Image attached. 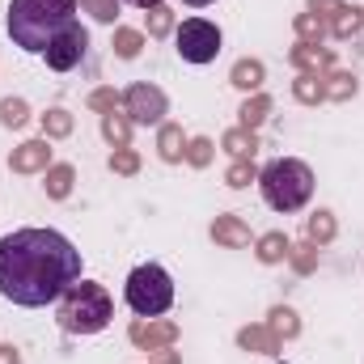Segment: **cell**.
<instances>
[{"mask_svg": "<svg viewBox=\"0 0 364 364\" xmlns=\"http://www.w3.org/2000/svg\"><path fill=\"white\" fill-rule=\"evenodd\" d=\"M81 279V250L55 229H17L0 237V296L21 309L60 301Z\"/></svg>", "mask_w": 364, "mask_h": 364, "instance_id": "cell-1", "label": "cell"}, {"mask_svg": "<svg viewBox=\"0 0 364 364\" xmlns=\"http://www.w3.org/2000/svg\"><path fill=\"white\" fill-rule=\"evenodd\" d=\"M77 21V0H13L9 4V38L26 55H47V47Z\"/></svg>", "mask_w": 364, "mask_h": 364, "instance_id": "cell-2", "label": "cell"}, {"mask_svg": "<svg viewBox=\"0 0 364 364\" xmlns=\"http://www.w3.org/2000/svg\"><path fill=\"white\" fill-rule=\"evenodd\" d=\"M114 318V305L106 296L102 284H90V279H77L64 296H60V326L68 335H97L106 331Z\"/></svg>", "mask_w": 364, "mask_h": 364, "instance_id": "cell-3", "label": "cell"}, {"mask_svg": "<svg viewBox=\"0 0 364 364\" xmlns=\"http://www.w3.org/2000/svg\"><path fill=\"white\" fill-rule=\"evenodd\" d=\"M259 186H263V199L275 212H296L314 195V170L305 161H296V157H275L259 174Z\"/></svg>", "mask_w": 364, "mask_h": 364, "instance_id": "cell-4", "label": "cell"}, {"mask_svg": "<svg viewBox=\"0 0 364 364\" xmlns=\"http://www.w3.org/2000/svg\"><path fill=\"white\" fill-rule=\"evenodd\" d=\"M127 305L140 318H161L174 305V279H170V272L157 267V263L136 267L127 275Z\"/></svg>", "mask_w": 364, "mask_h": 364, "instance_id": "cell-5", "label": "cell"}, {"mask_svg": "<svg viewBox=\"0 0 364 364\" xmlns=\"http://www.w3.org/2000/svg\"><path fill=\"white\" fill-rule=\"evenodd\" d=\"M174 43H178V55L186 64H212L220 55V30L203 17H186L174 34Z\"/></svg>", "mask_w": 364, "mask_h": 364, "instance_id": "cell-6", "label": "cell"}, {"mask_svg": "<svg viewBox=\"0 0 364 364\" xmlns=\"http://www.w3.org/2000/svg\"><path fill=\"white\" fill-rule=\"evenodd\" d=\"M85 51H90V30H85L81 21H73V26L47 47V68L68 73V68H77V64L85 60Z\"/></svg>", "mask_w": 364, "mask_h": 364, "instance_id": "cell-7", "label": "cell"}, {"mask_svg": "<svg viewBox=\"0 0 364 364\" xmlns=\"http://www.w3.org/2000/svg\"><path fill=\"white\" fill-rule=\"evenodd\" d=\"M123 106H127V119L132 123H161L166 119V93L157 90V85H132L127 90V97H123Z\"/></svg>", "mask_w": 364, "mask_h": 364, "instance_id": "cell-8", "label": "cell"}, {"mask_svg": "<svg viewBox=\"0 0 364 364\" xmlns=\"http://www.w3.org/2000/svg\"><path fill=\"white\" fill-rule=\"evenodd\" d=\"M174 335H178V326H174V322H157V318H149V322L140 318V322L132 326V343H136V348H149V352L174 343Z\"/></svg>", "mask_w": 364, "mask_h": 364, "instance_id": "cell-9", "label": "cell"}, {"mask_svg": "<svg viewBox=\"0 0 364 364\" xmlns=\"http://www.w3.org/2000/svg\"><path fill=\"white\" fill-rule=\"evenodd\" d=\"M47 166H51L47 140H30V144H21V149L13 153V170H17V174H34V170H47Z\"/></svg>", "mask_w": 364, "mask_h": 364, "instance_id": "cell-10", "label": "cell"}, {"mask_svg": "<svg viewBox=\"0 0 364 364\" xmlns=\"http://www.w3.org/2000/svg\"><path fill=\"white\" fill-rule=\"evenodd\" d=\"M292 64L305 68V77H318V73H326L335 60H331V51H322L318 43H301V47H292Z\"/></svg>", "mask_w": 364, "mask_h": 364, "instance_id": "cell-11", "label": "cell"}, {"mask_svg": "<svg viewBox=\"0 0 364 364\" xmlns=\"http://www.w3.org/2000/svg\"><path fill=\"white\" fill-rule=\"evenodd\" d=\"M212 237H216L220 246H250V229H246L237 216H216Z\"/></svg>", "mask_w": 364, "mask_h": 364, "instance_id": "cell-12", "label": "cell"}, {"mask_svg": "<svg viewBox=\"0 0 364 364\" xmlns=\"http://www.w3.org/2000/svg\"><path fill=\"white\" fill-rule=\"evenodd\" d=\"M237 343H242L246 352H263V356H275V352H279V339H275L267 326H246V331L237 335Z\"/></svg>", "mask_w": 364, "mask_h": 364, "instance_id": "cell-13", "label": "cell"}, {"mask_svg": "<svg viewBox=\"0 0 364 364\" xmlns=\"http://www.w3.org/2000/svg\"><path fill=\"white\" fill-rule=\"evenodd\" d=\"M102 136H106V140H110L114 149H127V140H132V119H127V114H114V110H110V114L102 119Z\"/></svg>", "mask_w": 364, "mask_h": 364, "instance_id": "cell-14", "label": "cell"}, {"mask_svg": "<svg viewBox=\"0 0 364 364\" xmlns=\"http://www.w3.org/2000/svg\"><path fill=\"white\" fill-rule=\"evenodd\" d=\"M225 149H229L237 161H250V157H255V149H259V140H255V132L233 127V132H225Z\"/></svg>", "mask_w": 364, "mask_h": 364, "instance_id": "cell-15", "label": "cell"}, {"mask_svg": "<svg viewBox=\"0 0 364 364\" xmlns=\"http://www.w3.org/2000/svg\"><path fill=\"white\" fill-rule=\"evenodd\" d=\"M229 81H233L237 90H259V85H263V64H259V60H237Z\"/></svg>", "mask_w": 364, "mask_h": 364, "instance_id": "cell-16", "label": "cell"}, {"mask_svg": "<svg viewBox=\"0 0 364 364\" xmlns=\"http://www.w3.org/2000/svg\"><path fill=\"white\" fill-rule=\"evenodd\" d=\"M110 47H114L119 60H136L140 47H144V34H140V30H114V43H110Z\"/></svg>", "mask_w": 364, "mask_h": 364, "instance_id": "cell-17", "label": "cell"}, {"mask_svg": "<svg viewBox=\"0 0 364 364\" xmlns=\"http://www.w3.org/2000/svg\"><path fill=\"white\" fill-rule=\"evenodd\" d=\"M288 250H292V242H288L284 233H267V237H259V259H263V263H279V259H288Z\"/></svg>", "mask_w": 364, "mask_h": 364, "instance_id": "cell-18", "label": "cell"}, {"mask_svg": "<svg viewBox=\"0 0 364 364\" xmlns=\"http://www.w3.org/2000/svg\"><path fill=\"white\" fill-rule=\"evenodd\" d=\"M157 149H161V157H166V161H182V157H186V149H182V127L166 123V127H161Z\"/></svg>", "mask_w": 364, "mask_h": 364, "instance_id": "cell-19", "label": "cell"}, {"mask_svg": "<svg viewBox=\"0 0 364 364\" xmlns=\"http://www.w3.org/2000/svg\"><path fill=\"white\" fill-rule=\"evenodd\" d=\"M267 110H272V97L255 93V97H250V102L242 106V127H246V132H255V127H259V123L267 119Z\"/></svg>", "mask_w": 364, "mask_h": 364, "instance_id": "cell-20", "label": "cell"}, {"mask_svg": "<svg viewBox=\"0 0 364 364\" xmlns=\"http://www.w3.org/2000/svg\"><path fill=\"white\" fill-rule=\"evenodd\" d=\"M73 191V166H51L47 170V195L51 199H64Z\"/></svg>", "mask_w": 364, "mask_h": 364, "instance_id": "cell-21", "label": "cell"}, {"mask_svg": "<svg viewBox=\"0 0 364 364\" xmlns=\"http://www.w3.org/2000/svg\"><path fill=\"white\" fill-rule=\"evenodd\" d=\"M267 331H272L275 339H292V335L301 331V322H296V314H292V309H272V322H267Z\"/></svg>", "mask_w": 364, "mask_h": 364, "instance_id": "cell-22", "label": "cell"}, {"mask_svg": "<svg viewBox=\"0 0 364 364\" xmlns=\"http://www.w3.org/2000/svg\"><path fill=\"white\" fill-rule=\"evenodd\" d=\"M360 26H364V13H360V9H348V4H343V9L335 13V26H331V30H335V38H348V34H356Z\"/></svg>", "mask_w": 364, "mask_h": 364, "instance_id": "cell-23", "label": "cell"}, {"mask_svg": "<svg viewBox=\"0 0 364 364\" xmlns=\"http://www.w3.org/2000/svg\"><path fill=\"white\" fill-rule=\"evenodd\" d=\"M335 237V220H331V212H314L309 216V242L314 246H326Z\"/></svg>", "mask_w": 364, "mask_h": 364, "instance_id": "cell-24", "label": "cell"}, {"mask_svg": "<svg viewBox=\"0 0 364 364\" xmlns=\"http://www.w3.org/2000/svg\"><path fill=\"white\" fill-rule=\"evenodd\" d=\"M26 119H30V110H26L21 97H4V102H0V123H4V127H21Z\"/></svg>", "mask_w": 364, "mask_h": 364, "instance_id": "cell-25", "label": "cell"}, {"mask_svg": "<svg viewBox=\"0 0 364 364\" xmlns=\"http://www.w3.org/2000/svg\"><path fill=\"white\" fill-rule=\"evenodd\" d=\"M43 132H47V136H68V132H73V114L60 110V106L47 110V114H43Z\"/></svg>", "mask_w": 364, "mask_h": 364, "instance_id": "cell-26", "label": "cell"}, {"mask_svg": "<svg viewBox=\"0 0 364 364\" xmlns=\"http://www.w3.org/2000/svg\"><path fill=\"white\" fill-rule=\"evenodd\" d=\"M322 90H326V97L343 102V97H352V93H356V81H352V77H343V73H335V77H322Z\"/></svg>", "mask_w": 364, "mask_h": 364, "instance_id": "cell-27", "label": "cell"}, {"mask_svg": "<svg viewBox=\"0 0 364 364\" xmlns=\"http://www.w3.org/2000/svg\"><path fill=\"white\" fill-rule=\"evenodd\" d=\"M292 93H296L301 102H322V97H326V90H322V77H296Z\"/></svg>", "mask_w": 364, "mask_h": 364, "instance_id": "cell-28", "label": "cell"}, {"mask_svg": "<svg viewBox=\"0 0 364 364\" xmlns=\"http://www.w3.org/2000/svg\"><path fill=\"white\" fill-rule=\"evenodd\" d=\"M170 30H174V13H170V9H161V4H157V9H149V34H153V38H161V34H170Z\"/></svg>", "mask_w": 364, "mask_h": 364, "instance_id": "cell-29", "label": "cell"}, {"mask_svg": "<svg viewBox=\"0 0 364 364\" xmlns=\"http://www.w3.org/2000/svg\"><path fill=\"white\" fill-rule=\"evenodd\" d=\"M296 34H301L305 43H309V38H322V34H326V21H322L318 13H301V17H296Z\"/></svg>", "mask_w": 364, "mask_h": 364, "instance_id": "cell-30", "label": "cell"}, {"mask_svg": "<svg viewBox=\"0 0 364 364\" xmlns=\"http://www.w3.org/2000/svg\"><path fill=\"white\" fill-rule=\"evenodd\" d=\"M110 170H114V174H136V170H140V157H136L132 149H119V153L110 157Z\"/></svg>", "mask_w": 364, "mask_h": 364, "instance_id": "cell-31", "label": "cell"}, {"mask_svg": "<svg viewBox=\"0 0 364 364\" xmlns=\"http://www.w3.org/2000/svg\"><path fill=\"white\" fill-rule=\"evenodd\" d=\"M225 182H229V186H250V182H255V166H250V161H233L229 174H225Z\"/></svg>", "mask_w": 364, "mask_h": 364, "instance_id": "cell-32", "label": "cell"}, {"mask_svg": "<svg viewBox=\"0 0 364 364\" xmlns=\"http://www.w3.org/2000/svg\"><path fill=\"white\" fill-rule=\"evenodd\" d=\"M81 4L90 9L97 21H114L119 17V0H81Z\"/></svg>", "mask_w": 364, "mask_h": 364, "instance_id": "cell-33", "label": "cell"}, {"mask_svg": "<svg viewBox=\"0 0 364 364\" xmlns=\"http://www.w3.org/2000/svg\"><path fill=\"white\" fill-rule=\"evenodd\" d=\"M186 161L191 166H208L212 161V140H191L186 144Z\"/></svg>", "mask_w": 364, "mask_h": 364, "instance_id": "cell-34", "label": "cell"}, {"mask_svg": "<svg viewBox=\"0 0 364 364\" xmlns=\"http://www.w3.org/2000/svg\"><path fill=\"white\" fill-rule=\"evenodd\" d=\"M288 259L296 263V272H314V263H318V250H314V242H309V246H296V250H288Z\"/></svg>", "mask_w": 364, "mask_h": 364, "instance_id": "cell-35", "label": "cell"}, {"mask_svg": "<svg viewBox=\"0 0 364 364\" xmlns=\"http://www.w3.org/2000/svg\"><path fill=\"white\" fill-rule=\"evenodd\" d=\"M114 102H119V97H114V90H97V93L90 97V106H93V110H106V114L114 110Z\"/></svg>", "mask_w": 364, "mask_h": 364, "instance_id": "cell-36", "label": "cell"}, {"mask_svg": "<svg viewBox=\"0 0 364 364\" xmlns=\"http://www.w3.org/2000/svg\"><path fill=\"white\" fill-rule=\"evenodd\" d=\"M309 9H314L318 17H335V13H339L343 4H339V0H309Z\"/></svg>", "mask_w": 364, "mask_h": 364, "instance_id": "cell-37", "label": "cell"}, {"mask_svg": "<svg viewBox=\"0 0 364 364\" xmlns=\"http://www.w3.org/2000/svg\"><path fill=\"white\" fill-rule=\"evenodd\" d=\"M0 364H21V356L13 348H0Z\"/></svg>", "mask_w": 364, "mask_h": 364, "instance_id": "cell-38", "label": "cell"}, {"mask_svg": "<svg viewBox=\"0 0 364 364\" xmlns=\"http://www.w3.org/2000/svg\"><path fill=\"white\" fill-rule=\"evenodd\" d=\"M153 364H178V356H174V352H161V356H157Z\"/></svg>", "mask_w": 364, "mask_h": 364, "instance_id": "cell-39", "label": "cell"}, {"mask_svg": "<svg viewBox=\"0 0 364 364\" xmlns=\"http://www.w3.org/2000/svg\"><path fill=\"white\" fill-rule=\"evenodd\" d=\"M127 4H136V9H157L161 0H127Z\"/></svg>", "mask_w": 364, "mask_h": 364, "instance_id": "cell-40", "label": "cell"}, {"mask_svg": "<svg viewBox=\"0 0 364 364\" xmlns=\"http://www.w3.org/2000/svg\"><path fill=\"white\" fill-rule=\"evenodd\" d=\"M182 4H191V9H208L212 0H182Z\"/></svg>", "mask_w": 364, "mask_h": 364, "instance_id": "cell-41", "label": "cell"}]
</instances>
